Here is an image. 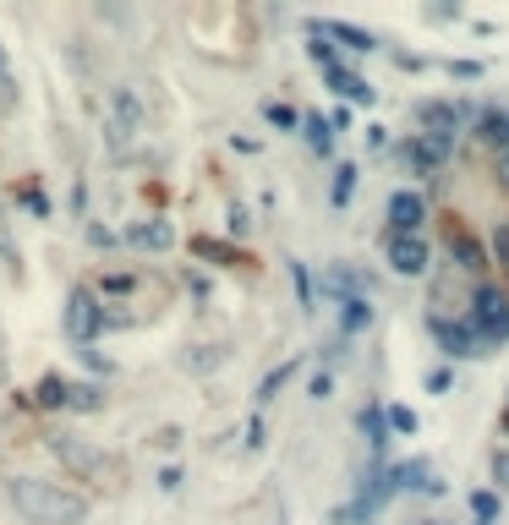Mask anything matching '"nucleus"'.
Returning a JSON list of instances; mask_svg holds the SVG:
<instances>
[{
  "mask_svg": "<svg viewBox=\"0 0 509 525\" xmlns=\"http://www.w3.org/2000/svg\"><path fill=\"white\" fill-rule=\"evenodd\" d=\"M148 126V110H143V93L132 83L110 88V110H104V148L110 154H132L137 132Z\"/></svg>",
  "mask_w": 509,
  "mask_h": 525,
  "instance_id": "f03ea898",
  "label": "nucleus"
},
{
  "mask_svg": "<svg viewBox=\"0 0 509 525\" xmlns=\"http://www.w3.org/2000/svg\"><path fill=\"white\" fill-rule=\"evenodd\" d=\"M493 252H499V263H509V225L499 230V236H493Z\"/></svg>",
  "mask_w": 509,
  "mask_h": 525,
  "instance_id": "7c9ffc66",
  "label": "nucleus"
},
{
  "mask_svg": "<svg viewBox=\"0 0 509 525\" xmlns=\"http://www.w3.org/2000/svg\"><path fill=\"white\" fill-rule=\"evenodd\" d=\"M449 252H455V258L466 263V268H488V252H482L477 241L466 236V230H455V236H449Z\"/></svg>",
  "mask_w": 509,
  "mask_h": 525,
  "instance_id": "dca6fc26",
  "label": "nucleus"
},
{
  "mask_svg": "<svg viewBox=\"0 0 509 525\" xmlns=\"http://www.w3.org/2000/svg\"><path fill=\"white\" fill-rule=\"evenodd\" d=\"M329 394H334V378L329 372H318V378H312V400H329Z\"/></svg>",
  "mask_w": 509,
  "mask_h": 525,
  "instance_id": "c85d7f7f",
  "label": "nucleus"
},
{
  "mask_svg": "<svg viewBox=\"0 0 509 525\" xmlns=\"http://www.w3.org/2000/svg\"><path fill=\"white\" fill-rule=\"evenodd\" d=\"M307 55H312V66H323V72H340V50H334V44H323L318 28H312V39H307Z\"/></svg>",
  "mask_w": 509,
  "mask_h": 525,
  "instance_id": "f3484780",
  "label": "nucleus"
},
{
  "mask_svg": "<svg viewBox=\"0 0 509 525\" xmlns=\"http://www.w3.org/2000/svg\"><path fill=\"white\" fill-rule=\"evenodd\" d=\"M499 186L509 192V154H499Z\"/></svg>",
  "mask_w": 509,
  "mask_h": 525,
  "instance_id": "2f4dec72",
  "label": "nucleus"
},
{
  "mask_svg": "<svg viewBox=\"0 0 509 525\" xmlns=\"http://www.w3.org/2000/svg\"><path fill=\"white\" fill-rule=\"evenodd\" d=\"M422 219H427V203H422V192H411V186H400V192L389 197V236H422Z\"/></svg>",
  "mask_w": 509,
  "mask_h": 525,
  "instance_id": "0eeeda50",
  "label": "nucleus"
},
{
  "mask_svg": "<svg viewBox=\"0 0 509 525\" xmlns=\"http://www.w3.org/2000/svg\"><path fill=\"white\" fill-rule=\"evenodd\" d=\"M471 323H477V334L488 345L509 340V301H504V290L477 285V296H471Z\"/></svg>",
  "mask_w": 509,
  "mask_h": 525,
  "instance_id": "20e7f679",
  "label": "nucleus"
},
{
  "mask_svg": "<svg viewBox=\"0 0 509 525\" xmlns=\"http://www.w3.org/2000/svg\"><path fill=\"white\" fill-rule=\"evenodd\" d=\"M389 433H395V427H389V411H384V405H362V438H367V449L384 454Z\"/></svg>",
  "mask_w": 509,
  "mask_h": 525,
  "instance_id": "ddd939ff",
  "label": "nucleus"
},
{
  "mask_svg": "<svg viewBox=\"0 0 509 525\" xmlns=\"http://www.w3.org/2000/svg\"><path fill=\"white\" fill-rule=\"evenodd\" d=\"M477 525H488V520H477Z\"/></svg>",
  "mask_w": 509,
  "mask_h": 525,
  "instance_id": "473e14b6",
  "label": "nucleus"
},
{
  "mask_svg": "<svg viewBox=\"0 0 509 525\" xmlns=\"http://www.w3.org/2000/svg\"><path fill=\"white\" fill-rule=\"evenodd\" d=\"M302 132H307V148H312V154H323V159L334 154V126L323 121V115H307V121H302Z\"/></svg>",
  "mask_w": 509,
  "mask_h": 525,
  "instance_id": "2eb2a0df",
  "label": "nucleus"
},
{
  "mask_svg": "<svg viewBox=\"0 0 509 525\" xmlns=\"http://www.w3.org/2000/svg\"><path fill=\"white\" fill-rule=\"evenodd\" d=\"M449 154H455V137H433V132L411 137V148H406V159H411V170H416V175L444 170V159H449Z\"/></svg>",
  "mask_w": 509,
  "mask_h": 525,
  "instance_id": "6e6552de",
  "label": "nucleus"
},
{
  "mask_svg": "<svg viewBox=\"0 0 509 525\" xmlns=\"http://www.w3.org/2000/svg\"><path fill=\"white\" fill-rule=\"evenodd\" d=\"M291 279H296V290H302V307H312V279H307L302 263H291Z\"/></svg>",
  "mask_w": 509,
  "mask_h": 525,
  "instance_id": "bb28decb",
  "label": "nucleus"
},
{
  "mask_svg": "<svg viewBox=\"0 0 509 525\" xmlns=\"http://www.w3.org/2000/svg\"><path fill=\"white\" fill-rule=\"evenodd\" d=\"M39 405H50V411H55V405H72V383L44 378V383H39Z\"/></svg>",
  "mask_w": 509,
  "mask_h": 525,
  "instance_id": "aec40b11",
  "label": "nucleus"
},
{
  "mask_svg": "<svg viewBox=\"0 0 509 525\" xmlns=\"http://www.w3.org/2000/svg\"><path fill=\"white\" fill-rule=\"evenodd\" d=\"M433 334H438V345H444L449 356H488V340L477 334V323L471 318H460V323L433 318Z\"/></svg>",
  "mask_w": 509,
  "mask_h": 525,
  "instance_id": "423d86ee",
  "label": "nucleus"
},
{
  "mask_svg": "<svg viewBox=\"0 0 509 525\" xmlns=\"http://www.w3.org/2000/svg\"><path fill=\"white\" fill-rule=\"evenodd\" d=\"M312 28L323 33V39H340L345 50H356V55H367V50H378V39L367 28H351V22H312Z\"/></svg>",
  "mask_w": 509,
  "mask_h": 525,
  "instance_id": "9d476101",
  "label": "nucleus"
},
{
  "mask_svg": "<svg viewBox=\"0 0 509 525\" xmlns=\"http://www.w3.org/2000/svg\"><path fill=\"white\" fill-rule=\"evenodd\" d=\"M192 252H198V258H214V263H225V258H230V252L219 247V241H192Z\"/></svg>",
  "mask_w": 509,
  "mask_h": 525,
  "instance_id": "cd10ccee",
  "label": "nucleus"
},
{
  "mask_svg": "<svg viewBox=\"0 0 509 525\" xmlns=\"http://www.w3.org/2000/svg\"><path fill=\"white\" fill-rule=\"evenodd\" d=\"M132 241L137 247H148V252H165L170 241H176V230H170L165 219H148V225H132Z\"/></svg>",
  "mask_w": 509,
  "mask_h": 525,
  "instance_id": "4468645a",
  "label": "nucleus"
},
{
  "mask_svg": "<svg viewBox=\"0 0 509 525\" xmlns=\"http://www.w3.org/2000/svg\"><path fill=\"white\" fill-rule=\"evenodd\" d=\"M72 405H77V411H94V405H99V389H88V383H77V389H72Z\"/></svg>",
  "mask_w": 509,
  "mask_h": 525,
  "instance_id": "a878e982",
  "label": "nucleus"
},
{
  "mask_svg": "<svg viewBox=\"0 0 509 525\" xmlns=\"http://www.w3.org/2000/svg\"><path fill=\"white\" fill-rule=\"evenodd\" d=\"M11 504L33 525H83L88 520V498L61 482H44V476H11Z\"/></svg>",
  "mask_w": 509,
  "mask_h": 525,
  "instance_id": "f257e3e1",
  "label": "nucleus"
},
{
  "mask_svg": "<svg viewBox=\"0 0 509 525\" xmlns=\"http://www.w3.org/2000/svg\"><path fill=\"white\" fill-rule=\"evenodd\" d=\"M50 449H55V454H61V460H66V465H72V471H83V476H94V471H99V465H104V460H99V454H94V449H88V443H77V438H50Z\"/></svg>",
  "mask_w": 509,
  "mask_h": 525,
  "instance_id": "f8f14e48",
  "label": "nucleus"
},
{
  "mask_svg": "<svg viewBox=\"0 0 509 525\" xmlns=\"http://www.w3.org/2000/svg\"><path fill=\"white\" fill-rule=\"evenodd\" d=\"M247 449H263V416H252V427H247Z\"/></svg>",
  "mask_w": 509,
  "mask_h": 525,
  "instance_id": "c756f323",
  "label": "nucleus"
},
{
  "mask_svg": "<svg viewBox=\"0 0 509 525\" xmlns=\"http://www.w3.org/2000/svg\"><path fill=\"white\" fill-rule=\"evenodd\" d=\"M389 268L406 279H422L427 263H433V247H427V236H389Z\"/></svg>",
  "mask_w": 509,
  "mask_h": 525,
  "instance_id": "39448f33",
  "label": "nucleus"
},
{
  "mask_svg": "<svg viewBox=\"0 0 509 525\" xmlns=\"http://www.w3.org/2000/svg\"><path fill=\"white\" fill-rule=\"evenodd\" d=\"M334 83V93H340V99H351V104H373L378 99V88L367 83V77H356L351 66H340V72H323Z\"/></svg>",
  "mask_w": 509,
  "mask_h": 525,
  "instance_id": "9b49d317",
  "label": "nucleus"
},
{
  "mask_svg": "<svg viewBox=\"0 0 509 525\" xmlns=\"http://www.w3.org/2000/svg\"><path fill=\"white\" fill-rule=\"evenodd\" d=\"M61 323H66V340H77V345L94 340V334L104 329V307H99L94 290L72 285V296H66V307H61Z\"/></svg>",
  "mask_w": 509,
  "mask_h": 525,
  "instance_id": "7ed1b4c3",
  "label": "nucleus"
},
{
  "mask_svg": "<svg viewBox=\"0 0 509 525\" xmlns=\"http://www.w3.org/2000/svg\"><path fill=\"white\" fill-rule=\"evenodd\" d=\"M291 372H296V361H285V367H280V372H269V378H263V389H258V411H263V405H269V400H274V394H280V389H285V378H291Z\"/></svg>",
  "mask_w": 509,
  "mask_h": 525,
  "instance_id": "4be33fe9",
  "label": "nucleus"
},
{
  "mask_svg": "<svg viewBox=\"0 0 509 525\" xmlns=\"http://www.w3.org/2000/svg\"><path fill=\"white\" fill-rule=\"evenodd\" d=\"M263 121H269V126H280V132H296V126H302V121H307V115H296V110H291V104H280V99H269V104H263Z\"/></svg>",
  "mask_w": 509,
  "mask_h": 525,
  "instance_id": "a211bd4d",
  "label": "nucleus"
},
{
  "mask_svg": "<svg viewBox=\"0 0 509 525\" xmlns=\"http://www.w3.org/2000/svg\"><path fill=\"white\" fill-rule=\"evenodd\" d=\"M351 192H356V165H340V170H334V208H345V203H351Z\"/></svg>",
  "mask_w": 509,
  "mask_h": 525,
  "instance_id": "412c9836",
  "label": "nucleus"
},
{
  "mask_svg": "<svg viewBox=\"0 0 509 525\" xmlns=\"http://www.w3.org/2000/svg\"><path fill=\"white\" fill-rule=\"evenodd\" d=\"M411 115H416V121H422L433 137H455V126L466 121V110H460L455 99H422Z\"/></svg>",
  "mask_w": 509,
  "mask_h": 525,
  "instance_id": "1a4fd4ad",
  "label": "nucleus"
},
{
  "mask_svg": "<svg viewBox=\"0 0 509 525\" xmlns=\"http://www.w3.org/2000/svg\"><path fill=\"white\" fill-rule=\"evenodd\" d=\"M499 504H504V498H499V493H488V487H482V493H471V515L488 520V525H493V515H499Z\"/></svg>",
  "mask_w": 509,
  "mask_h": 525,
  "instance_id": "b1692460",
  "label": "nucleus"
},
{
  "mask_svg": "<svg viewBox=\"0 0 509 525\" xmlns=\"http://www.w3.org/2000/svg\"><path fill=\"white\" fill-rule=\"evenodd\" d=\"M389 427H395V433H400V438H411V433H416V427H422V416H416V411H411V405H389Z\"/></svg>",
  "mask_w": 509,
  "mask_h": 525,
  "instance_id": "5701e85b",
  "label": "nucleus"
},
{
  "mask_svg": "<svg viewBox=\"0 0 509 525\" xmlns=\"http://www.w3.org/2000/svg\"><path fill=\"white\" fill-rule=\"evenodd\" d=\"M11 104H17V77H11L6 50H0V110H11Z\"/></svg>",
  "mask_w": 509,
  "mask_h": 525,
  "instance_id": "393cba45",
  "label": "nucleus"
},
{
  "mask_svg": "<svg viewBox=\"0 0 509 525\" xmlns=\"http://www.w3.org/2000/svg\"><path fill=\"white\" fill-rule=\"evenodd\" d=\"M367 323H373V301H367V296H351V301H345V334L367 329Z\"/></svg>",
  "mask_w": 509,
  "mask_h": 525,
  "instance_id": "6ab92c4d",
  "label": "nucleus"
}]
</instances>
